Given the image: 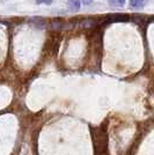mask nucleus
<instances>
[{
	"label": "nucleus",
	"mask_w": 154,
	"mask_h": 155,
	"mask_svg": "<svg viewBox=\"0 0 154 155\" xmlns=\"http://www.w3.org/2000/svg\"><path fill=\"white\" fill-rule=\"evenodd\" d=\"M69 8L71 11L80 9V0H69Z\"/></svg>",
	"instance_id": "1"
},
{
	"label": "nucleus",
	"mask_w": 154,
	"mask_h": 155,
	"mask_svg": "<svg viewBox=\"0 0 154 155\" xmlns=\"http://www.w3.org/2000/svg\"><path fill=\"white\" fill-rule=\"evenodd\" d=\"M130 6L133 8H141L144 6V0H130Z\"/></svg>",
	"instance_id": "2"
},
{
	"label": "nucleus",
	"mask_w": 154,
	"mask_h": 155,
	"mask_svg": "<svg viewBox=\"0 0 154 155\" xmlns=\"http://www.w3.org/2000/svg\"><path fill=\"white\" fill-rule=\"evenodd\" d=\"M108 2L114 7H123L125 5V0H108Z\"/></svg>",
	"instance_id": "3"
},
{
	"label": "nucleus",
	"mask_w": 154,
	"mask_h": 155,
	"mask_svg": "<svg viewBox=\"0 0 154 155\" xmlns=\"http://www.w3.org/2000/svg\"><path fill=\"white\" fill-rule=\"evenodd\" d=\"M36 4H45V5H51L52 0H36Z\"/></svg>",
	"instance_id": "4"
}]
</instances>
